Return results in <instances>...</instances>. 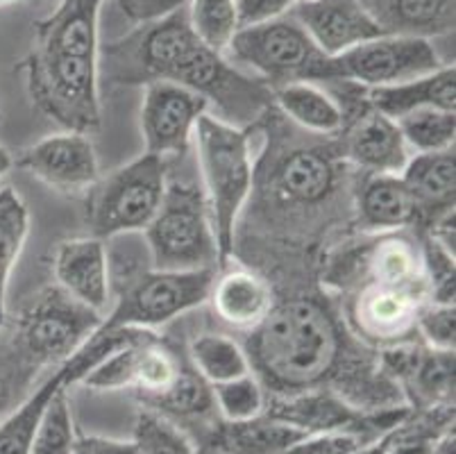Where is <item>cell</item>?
Returning a JSON list of instances; mask_svg holds the SVG:
<instances>
[{"mask_svg": "<svg viewBox=\"0 0 456 454\" xmlns=\"http://www.w3.org/2000/svg\"><path fill=\"white\" fill-rule=\"evenodd\" d=\"M250 370L266 395L330 389L362 411L409 407L384 373L377 350L356 341L325 295L275 300L268 316L246 332Z\"/></svg>", "mask_w": 456, "mask_h": 454, "instance_id": "6da1fadb", "label": "cell"}, {"mask_svg": "<svg viewBox=\"0 0 456 454\" xmlns=\"http://www.w3.org/2000/svg\"><path fill=\"white\" fill-rule=\"evenodd\" d=\"M256 125L266 128V148L246 205L256 227L252 241H264L281 261H306L322 236L352 216L356 173L343 160L336 135L297 130L275 107Z\"/></svg>", "mask_w": 456, "mask_h": 454, "instance_id": "7a4b0ae2", "label": "cell"}, {"mask_svg": "<svg viewBox=\"0 0 456 454\" xmlns=\"http://www.w3.org/2000/svg\"><path fill=\"white\" fill-rule=\"evenodd\" d=\"M98 70L110 85L184 87L214 107L216 119L246 130L273 110L275 89L202 44L191 28L186 5L143 21L130 35L102 45Z\"/></svg>", "mask_w": 456, "mask_h": 454, "instance_id": "3957f363", "label": "cell"}, {"mask_svg": "<svg viewBox=\"0 0 456 454\" xmlns=\"http://www.w3.org/2000/svg\"><path fill=\"white\" fill-rule=\"evenodd\" d=\"M107 0H61L51 16L37 21L32 48L16 66L26 75L28 95L41 116L61 130L101 128L98 19Z\"/></svg>", "mask_w": 456, "mask_h": 454, "instance_id": "277c9868", "label": "cell"}, {"mask_svg": "<svg viewBox=\"0 0 456 454\" xmlns=\"http://www.w3.org/2000/svg\"><path fill=\"white\" fill-rule=\"evenodd\" d=\"M193 139L221 270L230 266L234 255L236 225L252 191L255 161L250 155V130L225 123L214 114H202Z\"/></svg>", "mask_w": 456, "mask_h": 454, "instance_id": "5b68a950", "label": "cell"}, {"mask_svg": "<svg viewBox=\"0 0 456 454\" xmlns=\"http://www.w3.org/2000/svg\"><path fill=\"white\" fill-rule=\"evenodd\" d=\"M143 235L152 268L218 270L214 225L200 186L168 180L159 210Z\"/></svg>", "mask_w": 456, "mask_h": 454, "instance_id": "8992f818", "label": "cell"}, {"mask_svg": "<svg viewBox=\"0 0 456 454\" xmlns=\"http://www.w3.org/2000/svg\"><path fill=\"white\" fill-rule=\"evenodd\" d=\"M168 161L141 155L86 191V225L95 239L136 235L148 227L164 200Z\"/></svg>", "mask_w": 456, "mask_h": 454, "instance_id": "52a82bcc", "label": "cell"}, {"mask_svg": "<svg viewBox=\"0 0 456 454\" xmlns=\"http://www.w3.org/2000/svg\"><path fill=\"white\" fill-rule=\"evenodd\" d=\"M216 268L130 273L118 286V298L102 318L101 330H155L198 310L209 298Z\"/></svg>", "mask_w": 456, "mask_h": 454, "instance_id": "ba28073f", "label": "cell"}, {"mask_svg": "<svg viewBox=\"0 0 456 454\" xmlns=\"http://www.w3.org/2000/svg\"><path fill=\"white\" fill-rule=\"evenodd\" d=\"M225 57L248 66L273 89L291 82H321L327 55L318 50L305 28L289 16L241 28L230 41Z\"/></svg>", "mask_w": 456, "mask_h": 454, "instance_id": "9c48e42d", "label": "cell"}, {"mask_svg": "<svg viewBox=\"0 0 456 454\" xmlns=\"http://www.w3.org/2000/svg\"><path fill=\"white\" fill-rule=\"evenodd\" d=\"M102 318L76 298L45 286L20 310L12 339L44 368H55L76 355L77 350L101 330Z\"/></svg>", "mask_w": 456, "mask_h": 454, "instance_id": "30bf717a", "label": "cell"}, {"mask_svg": "<svg viewBox=\"0 0 456 454\" xmlns=\"http://www.w3.org/2000/svg\"><path fill=\"white\" fill-rule=\"evenodd\" d=\"M189 366V357L177 355L175 348L164 343L155 332L139 330L80 384L91 391H130L143 409H151L177 384Z\"/></svg>", "mask_w": 456, "mask_h": 454, "instance_id": "8fae6325", "label": "cell"}, {"mask_svg": "<svg viewBox=\"0 0 456 454\" xmlns=\"http://www.w3.org/2000/svg\"><path fill=\"white\" fill-rule=\"evenodd\" d=\"M443 66L429 39L384 35L341 55L327 57L321 82H352L359 87H388L416 80Z\"/></svg>", "mask_w": 456, "mask_h": 454, "instance_id": "7c38bea8", "label": "cell"}, {"mask_svg": "<svg viewBox=\"0 0 456 454\" xmlns=\"http://www.w3.org/2000/svg\"><path fill=\"white\" fill-rule=\"evenodd\" d=\"M341 295L346 298L343 323L350 334L368 348L381 350L418 339L416 318L427 302L422 289L363 282Z\"/></svg>", "mask_w": 456, "mask_h": 454, "instance_id": "4fadbf2b", "label": "cell"}, {"mask_svg": "<svg viewBox=\"0 0 456 454\" xmlns=\"http://www.w3.org/2000/svg\"><path fill=\"white\" fill-rule=\"evenodd\" d=\"M377 357L411 411L454 405V350L427 348L416 339L377 350Z\"/></svg>", "mask_w": 456, "mask_h": 454, "instance_id": "5bb4252c", "label": "cell"}, {"mask_svg": "<svg viewBox=\"0 0 456 454\" xmlns=\"http://www.w3.org/2000/svg\"><path fill=\"white\" fill-rule=\"evenodd\" d=\"M207 103L193 91L173 82L146 85L141 105V136L146 153L159 160H182L189 155L198 119L207 114Z\"/></svg>", "mask_w": 456, "mask_h": 454, "instance_id": "9a60e30c", "label": "cell"}, {"mask_svg": "<svg viewBox=\"0 0 456 454\" xmlns=\"http://www.w3.org/2000/svg\"><path fill=\"white\" fill-rule=\"evenodd\" d=\"M14 166L64 195H82L101 177L98 155L85 132L61 130L28 145Z\"/></svg>", "mask_w": 456, "mask_h": 454, "instance_id": "2e32d148", "label": "cell"}, {"mask_svg": "<svg viewBox=\"0 0 456 454\" xmlns=\"http://www.w3.org/2000/svg\"><path fill=\"white\" fill-rule=\"evenodd\" d=\"M289 14L327 57L384 37L359 0H297Z\"/></svg>", "mask_w": 456, "mask_h": 454, "instance_id": "e0dca14e", "label": "cell"}, {"mask_svg": "<svg viewBox=\"0 0 456 454\" xmlns=\"http://www.w3.org/2000/svg\"><path fill=\"white\" fill-rule=\"evenodd\" d=\"M53 275L64 293L105 316L110 302V255L95 236L66 239L53 255Z\"/></svg>", "mask_w": 456, "mask_h": 454, "instance_id": "ac0fdd59", "label": "cell"}, {"mask_svg": "<svg viewBox=\"0 0 456 454\" xmlns=\"http://www.w3.org/2000/svg\"><path fill=\"white\" fill-rule=\"evenodd\" d=\"M352 225L362 235L413 230L416 202L400 175H359L352 189Z\"/></svg>", "mask_w": 456, "mask_h": 454, "instance_id": "d6986e66", "label": "cell"}, {"mask_svg": "<svg viewBox=\"0 0 456 454\" xmlns=\"http://www.w3.org/2000/svg\"><path fill=\"white\" fill-rule=\"evenodd\" d=\"M275 300L271 280L241 264L216 270L207 302H211V311L221 323L250 332L266 318Z\"/></svg>", "mask_w": 456, "mask_h": 454, "instance_id": "ffe728a7", "label": "cell"}, {"mask_svg": "<svg viewBox=\"0 0 456 454\" xmlns=\"http://www.w3.org/2000/svg\"><path fill=\"white\" fill-rule=\"evenodd\" d=\"M305 436L293 425L261 414L241 423L214 418L193 436V443L202 454H284Z\"/></svg>", "mask_w": 456, "mask_h": 454, "instance_id": "44dd1931", "label": "cell"}, {"mask_svg": "<svg viewBox=\"0 0 456 454\" xmlns=\"http://www.w3.org/2000/svg\"><path fill=\"white\" fill-rule=\"evenodd\" d=\"M400 177L416 202L413 230L418 235H422L438 216L454 210V148L411 157Z\"/></svg>", "mask_w": 456, "mask_h": 454, "instance_id": "7402d4cb", "label": "cell"}, {"mask_svg": "<svg viewBox=\"0 0 456 454\" xmlns=\"http://www.w3.org/2000/svg\"><path fill=\"white\" fill-rule=\"evenodd\" d=\"M363 103L370 110L400 119L416 110H445L454 111L456 107V69L454 64H443L434 73H427L416 80H406L388 87H362Z\"/></svg>", "mask_w": 456, "mask_h": 454, "instance_id": "603a6c76", "label": "cell"}, {"mask_svg": "<svg viewBox=\"0 0 456 454\" xmlns=\"http://www.w3.org/2000/svg\"><path fill=\"white\" fill-rule=\"evenodd\" d=\"M384 35L431 39L454 32L456 0H359Z\"/></svg>", "mask_w": 456, "mask_h": 454, "instance_id": "cb8c5ba5", "label": "cell"}, {"mask_svg": "<svg viewBox=\"0 0 456 454\" xmlns=\"http://www.w3.org/2000/svg\"><path fill=\"white\" fill-rule=\"evenodd\" d=\"M273 107L297 130L318 136H334L343 128V111L334 95L314 82L277 87Z\"/></svg>", "mask_w": 456, "mask_h": 454, "instance_id": "d4e9b609", "label": "cell"}, {"mask_svg": "<svg viewBox=\"0 0 456 454\" xmlns=\"http://www.w3.org/2000/svg\"><path fill=\"white\" fill-rule=\"evenodd\" d=\"M64 386L70 389L66 368L61 364L51 368V373H45L39 384L0 420V454H30L41 416L45 407L51 405L53 395Z\"/></svg>", "mask_w": 456, "mask_h": 454, "instance_id": "484cf974", "label": "cell"}, {"mask_svg": "<svg viewBox=\"0 0 456 454\" xmlns=\"http://www.w3.org/2000/svg\"><path fill=\"white\" fill-rule=\"evenodd\" d=\"M30 235V210L12 186H0V330L7 320L12 273Z\"/></svg>", "mask_w": 456, "mask_h": 454, "instance_id": "4316f807", "label": "cell"}, {"mask_svg": "<svg viewBox=\"0 0 456 454\" xmlns=\"http://www.w3.org/2000/svg\"><path fill=\"white\" fill-rule=\"evenodd\" d=\"M189 361L207 384H221L252 373L246 348L227 334L205 332L189 343Z\"/></svg>", "mask_w": 456, "mask_h": 454, "instance_id": "83f0119b", "label": "cell"}, {"mask_svg": "<svg viewBox=\"0 0 456 454\" xmlns=\"http://www.w3.org/2000/svg\"><path fill=\"white\" fill-rule=\"evenodd\" d=\"M45 370L14 339L0 341V420L39 384Z\"/></svg>", "mask_w": 456, "mask_h": 454, "instance_id": "f1b7e54d", "label": "cell"}, {"mask_svg": "<svg viewBox=\"0 0 456 454\" xmlns=\"http://www.w3.org/2000/svg\"><path fill=\"white\" fill-rule=\"evenodd\" d=\"M402 136H404L409 150L422 153H441V150L454 148L456 136V114L445 110H416L395 119Z\"/></svg>", "mask_w": 456, "mask_h": 454, "instance_id": "f546056e", "label": "cell"}, {"mask_svg": "<svg viewBox=\"0 0 456 454\" xmlns=\"http://www.w3.org/2000/svg\"><path fill=\"white\" fill-rule=\"evenodd\" d=\"M186 10L198 39L225 55L230 41L239 32L236 0H189Z\"/></svg>", "mask_w": 456, "mask_h": 454, "instance_id": "4dcf8cb0", "label": "cell"}, {"mask_svg": "<svg viewBox=\"0 0 456 454\" xmlns=\"http://www.w3.org/2000/svg\"><path fill=\"white\" fill-rule=\"evenodd\" d=\"M132 441L139 454H202L180 425L143 407L136 414Z\"/></svg>", "mask_w": 456, "mask_h": 454, "instance_id": "1f68e13d", "label": "cell"}, {"mask_svg": "<svg viewBox=\"0 0 456 454\" xmlns=\"http://www.w3.org/2000/svg\"><path fill=\"white\" fill-rule=\"evenodd\" d=\"M211 395H214L216 414L227 423L252 420L266 411V389L252 373L221 384H211Z\"/></svg>", "mask_w": 456, "mask_h": 454, "instance_id": "d6a6232c", "label": "cell"}, {"mask_svg": "<svg viewBox=\"0 0 456 454\" xmlns=\"http://www.w3.org/2000/svg\"><path fill=\"white\" fill-rule=\"evenodd\" d=\"M77 432L73 423L69 389H60L53 395L51 405L45 407L41 423L37 427L30 454H73Z\"/></svg>", "mask_w": 456, "mask_h": 454, "instance_id": "836d02e7", "label": "cell"}, {"mask_svg": "<svg viewBox=\"0 0 456 454\" xmlns=\"http://www.w3.org/2000/svg\"><path fill=\"white\" fill-rule=\"evenodd\" d=\"M422 260H425L427 300L429 302H447L454 305V255L445 248L422 236Z\"/></svg>", "mask_w": 456, "mask_h": 454, "instance_id": "e575fe53", "label": "cell"}, {"mask_svg": "<svg viewBox=\"0 0 456 454\" xmlns=\"http://www.w3.org/2000/svg\"><path fill=\"white\" fill-rule=\"evenodd\" d=\"M456 307L447 302H429L420 307L416 318V334L420 343L434 350H454Z\"/></svg>", "mask_w": 456, "mask_h": 454, "instance_id": "d590c367", "label": "cell"}, {"mask_svg": "<svg viewBox=\"0 0 456 454\" xmlns=\"http://www.w3.org/2000/svg\"><path fill=\"white\" fill-rule=\"evenodd\" d=\"M366 445H370V441L359 432H322L305 436L284 454H356Z\"/></svg>", "mask_w": 456, "mask_h": 454, "instance_id": "8d00e7d4", "label": "cell"}, {"mask_svg": "<svg viewBox=\"0 0 456 454\" xmlns=\"http://www.w3.org/2000/svg\"><path fill=\"white\" fill-rule=\"evenodd\" d=\"M296 3L297 0H236L239 30L280 19L286 12H291Z\"/></svg>", "mask_w": 456, "mask_h": 454, "instance_id": "74e56055", "label": "cell"}, {"mask_svg": "<svg viewBox=\"0 0 456 454\" xmlns=\"http://www.w3.org/2000/svg\"><path fill=\"white\" fill-rule=\"evenodd\" d=\"M186 3L189 0H118V5L126 12L127 19L136 21V23L159 19V16L168 14V12L177 10Z\"/></svg>", "mask_w": 456, "mask_h": 454, "instance_id": "f35d334b", "label": "cell"}, {"mask_svg": "<svg viewBox=\"0 0 456 454\" xmlns=\"http://www.w3.org/2000/svg\"><path fill=\"white\" fill-rule=\"evenodd\" d=\"M73 454H139L134 441L107 439V436L77 434Z\"/></svg>", "mask_w": 456, "mask_h": 454, "instance_id": "ab89813d", "label": "cell"}, {"mask_svg": "<svg viewBox=\"0 0 456 454\" xmlns=\"http://www.w3.org/2000/svg\"><path fill=\"white\" fill-rule=\"evenodd\" d=\"M12 169H14V155L5 145H0V177H5Z\"/></svg>", "mask_w": 456, "mask_h": 454, "instance_id": "60d3db41", "label": "cell"}, {"mask_svg": "<svg viewBox=\"0 0 456 454\" xmlns=\"http://www.w3.org/2000/svg\"><path fill=\"white\" fill-rule=\"evenodd\" d=\"M12 3H23V0H0V7H5V5H12Z\"/></svg>", "mask_w": 456, "mask_h": 454, "instance_id": "b9f144b4", "label": "cell"}]
</instances>
